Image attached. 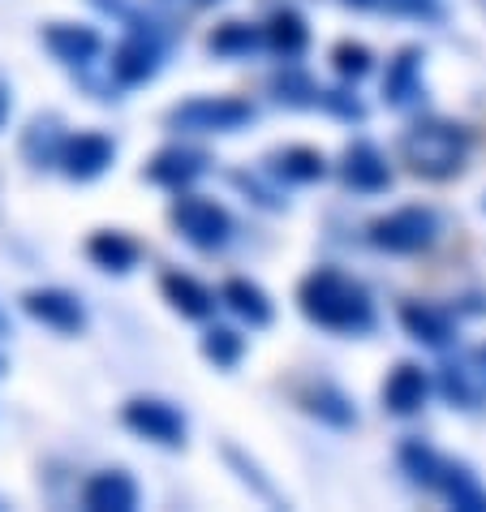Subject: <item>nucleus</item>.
I'll use <instances>...</instances> for the list:
<instances>
[{
  "label": "nucleus",
  "mask_w": 486,
  "mask_h": 512,
  "mask_svg": "<svg viewBox=\"0 0 486 512\" xmlns=\"http://www.w3.org/2000/svg\"><path fill=\"white\" fill-rule=\"evenodd\" d=\"M435 388L452 409L478 414V409H486V358L478 349H465V353L448 349L435 375Z\"/></svg>",
  "instance_id": "9d476101"
},
{
  "label": "nucleus",
  "mask_w": 486,
  "mask_h": 512,
  "mask_svg": "<svg viewBox=\"0 0 486 512\" xmlns=\"http://www.w3.org/2000/svg\"><path fill=\"white\" fill-rule=\"evenodd\" d=\"M9 112H13V91H9V82H5V78H0V130H5Z\"/></svg>",
  "instance_id": "72a5a7b5"
},
{
  "label": "nucleus",
  "mask_w": 486,
  "mask_h": 512,
  "mask_svg": "<svg viewBox=\"0 0 486 512\" xmlns=\"http://www.w3.org/2000/svg\"><path fill=\"white\" fill-rule=\"evenodd\" d=\"M336 177L349 194H362V198H375V194H388L392 181H396V168L388 160V151L370 138H353L345 151H340V164H336Z\"/></svg>",
  "instance_id": "1a4fd4ad"
},
{
  "label": "nucleus",
  "mask_w": 486,
  "mask_h": 512,
  "mask_svg": "<svg viewBox=\"0 0 486 512\" xmlns=\"http://www.w3.org/2000/svg\"><path fill=\"white\" fill-rule=\"evenodd\" d=\"M263 168L280 186H314L327 177V155L319 147H306V142H289V147L271 151Z\"/></svg>",
  "instance_id": "5701e85b"
},
{
  "label": "nucleus",
  "mask_w": 486,
  "mask_h": 512,
  "mask_svg": "<svg viewBox=\"0 0 486 512\" xmlns=\"http://www.w3.org/2000/svg\"><path fill=\"white\" fill-rule=\"evenodd\" d=\"M379 9L409 22H443V0H379Z\"/></svg>",
  "instance_id": "473e14b6"
},
{
  "label": "nucleus",
  "mask_w": 486,
  "mask_h": 512,
  "mask_svg": "<svg viewBox=\"0 0 486 512\" xmlns=\"http://www.w3.org/2000/svg\"><path fill=\"white\" fill-rule=\"evenodd\" d=\"M211 173V155L198 151V147H185V142H168V147H160L147 160V168H142V177L151 181V186L160 190H194V181H203Z\"/></svg>",
  "instance_id": "4468645a"
},
{
  "label": "nucleus",
  "mask_w": 486,
  "mask_h": 512,
  "mask_svg": "<svg viewBox=\"0 0 486 512\" xmlns=\"http://www.w3.org/2000/svg\"><path fill=\"white\" fill-rule=\"evenodd\" d=\"M164 121L177 134H241L259 121V108L241 95H190L168 108Z\"/></svg>",
  "instance_id": "0eeeda50"
},
{
  "label": "nucleus",
  "mask_w": 486,
  "mask_h": 512,
  "mask_svg": "<svg viewBox=\"0 0 486 512\" xmlns=\"http://www.w3.org/2000/svg\"><path fill=\"white\" fill-rule=\"evenodd\" d=\"M22 310L31 315L39 327H48L56 336H82L87 332V302L78 293L61 289V284H35V289L22 293Z\"/></svg>",
  "instance_id": "9b49d317"
},
{
  "label": "nucleus",
  "mask_w": 486,
  "mask_h": 512,
  "mask_svg": "<svg viewBox=\"0 0 486 512\" xmlns=\"http://www.w3.org/2000/svg\"><path fill=\"white\" fill-rule=\"evenodd\" d=\"M323 112H332L336 121H349V125L366 121V104L349 91V82H345V87H327L323 91Z\"/></svg>",
  "instance_id": "2f4dec72"
},
{
  "label": "nucleus",
  "mask_w": 486,
  "mask_h": 512,
  "mask_svg": "<svg viewBox=\"0 0 486 512\" xmlns=\"http://www.w3.org/2000/svg\"><path fill=\"white\" fill-rule=\"evenodd\" d=\"M87 259H91V267H99V272H108V276H130L142 263V246L121 229H95L87 237Z\"/></svg>",
  "instance_id": "b1692460"
},
{
  "label": "nucleus",
  "mask_w": 486,
  "mask_h": 512,
  "mask_svg": "<svg viewBox=\"0 0 486 512\" xmlns=\"http://www.w3.org/2000/svg\"><path fill=\"white\" fill-rule=\"evenodd\" d=\"M396 465H400V474H405L413 487L439 495L448 508H456V512H486V482L465 461L439 452L435 444H426V439H405V444L396 448Z\"/></svg>",
  "instance_id": "7ed1b4c3"
},
{
  "label": "nucleus",
  "mask_w": 486,
  "mask_h": 512,
  "mask_svg": "<svg viewBox=\"0 0 486 512\" xmlns=\"http://www.w3.org/2000/svg\"><path fill=\"white\" fill-rule=\"evenodd\" d=\"M478 353H482V358H486V345H482V349H478Z\"/></svg>",
  "instance_id": "58836bf2"
},
{
  "label": "nucleus",
  "mask_w": 486,
  "mask_h": 512,
  "mask_svg": "<svg viewBox=\"0 0 486 512\" xmlns=\"http://www.w3.org/2000/svg\"><path fill=\"white\" fill-rule=\"evenodd\" d=\"M474 147H478V134L456 117H418L405 125V134L396 142L400 164L413 177L435 181V186L461 177L469 160H474Z\"/></svg>",
  "instance_id": "f03ea898"
},
{
  "label": "nucleus",
  "mask_w": 486,
  "mask_h": 512,
  "mask_svg": "<svg viewBox=\"0 0 486 512\" xmlns=\"http://www.w3.org/2000/svg\"><path fill=\"white\" fill-rule=\"evenodd\" d=\"M198 349H203V358L216 366V371H237L241 358H246V336L228 323H211L203 340H198Z\"/></svg>",
  "instance_id": "c85d7f7f"
},
{
  "label": "nucleus",
  "mask_w": 486,
  "mask_h": 512,
  "mask_svg": "<svg viewBox=\"0 0 486 512\" xmlns=\"http://www.w3.org/2000/svg\"><path fill=\"white\" fill-rule=\"evenodd\" d=\"M233 186L246 194L254 207H263V211H284V203H289V198H284V186L267 173V168H263V173H246V168H237Z\"/></svg>",
  "instance_id": "7c9ffc66"
},
{
  "label": "nucleus",
  "mask_w": 486,
  "mask_h": 512,
  "mask_svg": "<svg viewBox=\"0 0 486 512\" xmlns=\"http://www.w3.org/2000/svg\"><path fill=\"white\" fill-rule=\"evenodd\" d=\"M69 142V130L56 112H39V117L26 121V130L18 138V151L31 168H61V151Z\"/></svg>",
  "instance_id": "4be33fe9"
},
{
  "label": "nucleus",
  "mask_w": 486,
  "mask_h": 512,
  "mask_svg": "<svg viewBox=\"0 0 486 512\" xmlns=\"http://www.w3.org/2000/svg\"><path fill=\"white\" fill-rule=\"evenodd\" d=\"M443 237V216L431 203H405L375 216L366 224V241L379 254H392V259H418V254H431Z\"/></svg>",
  "instance_id": "39448f33"
},
{
  "label": "nucleus",
  "mask_w": 486,
  "mask_h": 512,
  "mask_svg": "<svg viewBox=\"0 0 486 512\" xmlns=\"http://www.w3.org/2000/svg\"><path fill=\"white\" fill-rule=\"evenodd\" d=\"M297 405H302V414H310L319 426L327 431H353L357 426V405L353 396L340 388L332 379H310L297 388Z\"/></svg>",
  "instance_id": "a211bd4d"
},
{
  "label": "nucleus",
  "mask_w": 486,
  "mask_h": 512,
  "mask_svg": "<svg viewBox=\"0 0 486 512\" xmlns=\"http://www.w3.org/2000/svg\"><path fill=\"white\" fill-rule=\"evenodd\" d=\"M194 9H211V5H224V0H190Z\"/></svg>",
  "instance_id": "e433bc0d"
},
{
  "label": "nucleus",
  "mask_w": 486,
  "mask_h": 512,
  "mask_svg": "<svg viewBox=\"0 0 486 512\" xmlns=\"http://www.w3.org/2000/svg\"><path fill=\"white\" fill-rule=\"evenodd\" d=\"M0 508H5V504H0Z\"/></svg>",
  "instance_id": "ea45409f"
},
{
  "label": "nucleus",
  "mask_w": 486,
  "mask_h": 512,
  "mask_svg": "<svg viewBox=\"0 0 486 512\" xmlns=\"http://www.w3.org/2000/svg\"><path fill=\"white\" fill-rule=\"evenodd\" d=\"M224 465L233 469L237 482H241V487H246V491H250L259 504H267V508H289V500H284V495H280V487H276V482H271V478L263 474V465L254 461L246 448L224 444Z\"/></svg>",
  "instance_id": "cd10ccee"
},
{
  "label": "nucleus",
  "mask_w": 486,
  "mask_h": 512,
  "mask_svg": "<svg viewBox=\"0 0 486 512\" xmlns=\"http://www.w3.org/2000/svg\"><path fill=\"white\" fill-rule=\"evenodd\" d=\"M121 426L138 439H147L155 448L177 452L190 439V418L181 414V405L164 401V396H130L121 405Z\"/></svg>",
  "instance_id": "6e6552de"
},
{
  "label": "nucleus",
  "mask_w": 486,
  "mask_h": 512,
  "mask_svg": "<svg viewBox=\"0 0 486 512\" xmlns=\"http://www.w3.org/2000/svg\"><path fill=\"white\" fill-rule=\"evenodd\" d=\"M263 26H267V52L276 56L280 65H293V61H302V56L310 52V22L293 5L276 9Z\"/></svg>",
  "instance_id": "393cba45"
},
{
  "label": "nucleus",
  "mask_w": 486,
  "mask_h": 512,
  "mask_svg": "<svg viewBox=\"0 0 486 512\" xmlns=\"http://www.w3.org/2000/svg\"><path fill=\"white\" fill-rule=\"evenodd\" d=\"M207 52L220 61H250V56L267 52V26L263 22H220L207 35Z\"/></svg>",
  "instance_id": "a878e982"
},
{
  "label": "nucleus",
  "mask_w": 486,
  "mask_h": 512,
  "mask_svg": "<svg viewBox=\"0 0 486 512\" xmlns=\"http://www.w3.org/2000/svg\"><path fill=\"white\" fill-rule=\"evenodd\" d=\"M426 99V48L405 44L392 52L388 69H383V104L396 112H413Z\"/></svg>",
  "instance_id": "ddd939ff"
},
{
  "label": "nucleus",
  "mask_w": 486,
  "mask_h": 512,
  "mask_svg": "<svg viewBox=\"0 0 486 512\" xmlns=\"http://www.w3.org/2000/svg\"><path fill=\"white\" fill-rule=\"evenodd\" d=\"M220 306L241 327H254V332H259V327H271V319H276V302H271V293L250 276H228L220 284Z\"/></svg>",
  "instance_id": "412c9836"
},
{
  "label": "nucleus",
  "mask_w": 486,
  "mask_h": 512,
  "mask_svg": "<svg viewBox=\"0 0 486 512\" xmlns=\"http://www.w3.org/2000/svg\"><path fill=\"white\" fill-rule=\"evenodd\" d=\"M39 39L52 52V61H61L74 74H87V69L99 65V56H104V35L87 22H48L39 31Z\"/></svg>",
  "instance_id": "dca6fc26"
},
{
  "label": "nucleus",
  "mask_w": 486,
  "mask_h": 512,
  "mask_svg": "<svg viewBox=\"0 0 486 512\" xmlns=\"http://www.w3.org/2000/svg\"><path fill=\"white\" fill-rule=\"evenodd\" d=\"M297 310L310 327H319L327 336H370L379 327V306L370 289L357 276H349L345 267H310V272L297 280Z\"/></svg>",
  "instance_id": "f257e3e1"
},
{
  "label": "nucleus",
  "mask_w": 486,
  "mask_h": 512,
  "mask_svg": "<svg viewBox=\"0 0 486 512\" xmlns=\"http://www.w3.org/2000/svg\"><path fill=\"white\" fill-rule=\"evenodd\" d=\"M332 69L340 82H349V87H357L362 78L375 74V52H370L362 39H340V44L332 48Z\"/></svg>",
  "instance_id": "c756f323"
},
{
  "label": "nucleus",
  "mask_w": 486,
  "mask_h": 512,
  "mask_svg": "<svg viewBox=\"0 0 486 512\" xmlns=\"http://www.w3.org/2000/svg\"><path fill=\"white\" fill-rule=\"evenodd\" d=\"M5 336H13V319H9L5 302H0V340H5Z\"/></svg>",
  "instance_id": "f704fd0d"
},
{
  "label": "nucleus",
  "mask_w": 486,
  "mask_h": 512,
  "mask_svg": "<svg viewBox=\"0 0 486 512\" xmlns=\"http://www.w3.org/2000/svg\"><path fill=\"white\" fill-rule=\"evenodd\" d=\"M168 220H173V229H177V237L185 241V246H194L203 254H220V250L233 246V237H237L233 211H228L224 203H216V198H207V194H194V190H181L173 198Z\"/></svg>",
  "instance_id": "423d86ee"
},
{
  "label": "nucleus",
  "mask_w": 486,
  "mask_h": 512,
  "mask_svg": "<svg viewBox=\"0 0 486 512\" xmlns=\"http://www.w3.org/2000/svg\"><path fill=\"white\" fill-rule=\"evenodd\" d=\"M0 375H5V358H0Z\"/></svg>",
  "instance_id": "4c0bfd02"
},
{
  "label": "nucleus",
  "mask_w": 486,
  "mask_h": 512,
  "mask_svg": "<svg viewBox=\"0 0 486 512\" xmlns=\"http://www.w3.org/2000/svg\"><path fill=\"white\" fill-rule=\"evenodd\" d=\"M160 293H164V302L190 323H211L216 310H220V293L211 289V284H203L198 276L181 272V267H168V272L160 276Z\"/></svg>",
  "instance_id": "6ab92c4d"
},
{
  "label": "nucleus",
  "mask_w": 486,
  "mask_h": 512,
  "mask_svg": "<svg viewBox=\"0 0 486 512\" xmlns=\"http://www.w3.org/2000/svg\"><path fill=\"white\" fill-rule=\"evenodd\" d=\"M267 91L284 108H323L327 87H319V82H314L306 69H297V61H293V65H280L276 74L267 78Z\"/></svg>",
  "instance_id": "bb28decb"
},
{
  "label": "nucleus",
  "mask_w": 486,
  "mask_h": 512,
  "mask_svg": "<svg viewBox=\"0 0 486 512\" xmlns=\"http://www.w3.org/2000/svg\"><path fill=\"white\" fill-rule=\"evenodd\" d=\"M142 504V491L130 469H95L82 482V508L87 512H134Z\"/></svg>",
  "instance_id": "aec40b11"
},
{
  "label": "nucleus",
  "mask_w": 486,
  "mask_h": 512,
  "mask_svg": "<svg viewBox=\"0 0 486 512\" xmlns=\"http://www.w3.org/2000/svg\"><path fill=\"white\" fill-rule=\"evenodd\" d=\"M396 319H400V332H405L413 345H422L431 353H448L456 345V336H461V323H456L452 310L439 302H422V297L400 302Z\"/></svg>",
  "instance_id": "f8f14e48"
},
{
  "label": "nucleus",
  "mask_w": 486,
  "mask_h": 512,
  "mask_svg": "<svg viewBox=\"0 0 486 512\" xmlns=\"http://www.w3.org/2000/svg\"><path fill=\"white\" fill-rule=\"evenodd\" d=\"M435 392H439L435 375L422 362H396L379 388V401H383V414L392 418H418Z\"/></svg>",
  "instance_id": "2eb2a0df"
},
{
  "label": "nucleus",
  "mask_w": 486,
  "mask_h": 512,
  "mask_svg": "<svg viewBox=\"0 0 486 512\" xmlns=\"http://www.w3.org/2000/svg\"><path fill=\"white\" fill-rule=\"evenodd\" d=\"M121 26H125V35L117 39V44H112L108 78L117 82L121 91L147 87V82L160 78L164 56H168V44H173V31H168L164 22H155L151 13H142V9H134Z\"/></svg>",
  "instance_id": "20e7f679"
},
{
  "label": "nucleus",
  "mask_w": 486,
  "mask_h": 512,
  "mask_svg": "<svg viewBox=\"0 0 486 512\" xmlns=\"http://www.w3.org/2000/svg\"><path fill=\"white\" fill-rule=\"evenodd\" d=\"M117 164V138L104 130H74L61 151V173L69 181H99L108 168Z\"/></svg>",
  "instance_id": "f3484780"
},
{
  "label": "nucleus",
  "mask_w": 486,
  "mask_h": 512,
  "mask_svg": "<svg viewBox=\"0 0 486 512\" xmlns=\"http://www.w3.org/2000/svg\"><path fill=\"white\" fill-rule=\"evenodd\" d=\"M345 5H353V9H379V0H345Z\"/></svg>",
  "instance_id": "c9c22d12"
}]
</instances>
